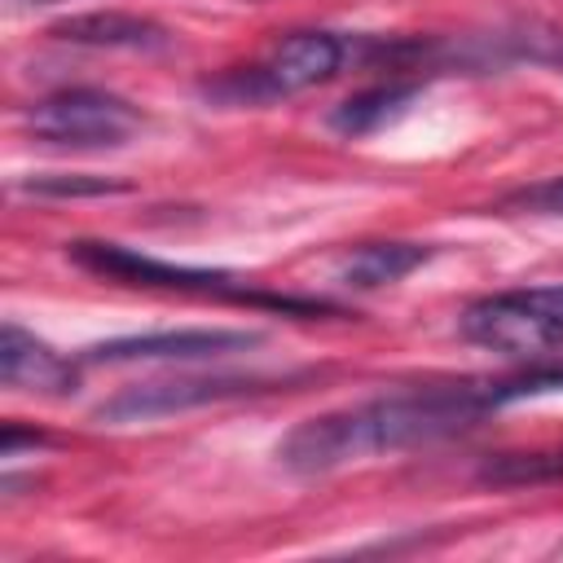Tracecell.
I'll return each mask as SVG.
<instances>
[{
    "instance_id": "5",
    "label": "cell",
    "mask_w": 563,
    "mask_h": 563,
    "mask_svg": "<svg viewBox=\"0 0 563 563\" xmlns=\"http://www.w3.org/2000/svg\"><path fill=\"white\" fill-rule=\"evenodd\" d=\"M141 123V110L106 88H57L26 110V128L35 132V141L70 150H114Z\"/></svg>"
},
{
    "instance_id": "15",
    "label": "cell",
    "mask_w": 563,
    "mask_h": 563,
    "mask_svg": "<svg viewBox=\"0 0 563 563\" xmlns=\"http://www.w3.org/2000/svg\"><path fill=\"white\" fill-rule=\"evenodd\" d=\"M506 207H519L532 216H563V176H550V180H537V185L506 194Z\"/></svg>"
},
{
    "instance_id": "11",
    "label": "cell",
    "mask_w": 563,
    "mask_h": 563,
    "mask_svg": "<svg viewBox=\"0 0 563 563\" xmlns=\"http://www.w3.org/2000/svg\"><path fill=\"white\" fill-rule=\"evenodd\" d=\"M413 97H418V84H413V79H387V84H374V88L352 92V97L330 114V123H334L343 136H365V132L391 123Z\"/></svg>"
},
{
    "instance_id": "6",
    "label": "cell",
    "mask_w": 563,
    "mask_h": 563,
    "mask_svg": "<svg viewBox=\"0 0 563 563\" xmlns=\"http://www.w3.org/2000/svg\"><path fill=\"white\" fill-rule=\"evenodd\" d=\"M286 378L273 374H185V378H154V383H132L123 391H114L110 400L97 405L101 422H150V418H167V413H185V409H202V405H220V400H238V396H260L273 391Z\"/></svg>"
},
{
    "instance_id": "9",
    "label": "cell",
    "mask_w": 563,
    "mask_h": 563,
    "mask_svg": "<svg viewBox=\"0 0 563 563\" xmlns=\"http://www.w3.org/2000/svg\"><path fill=\"white\" fill-rule=\"evenodd\" d=\"M48 35L84 48H128V53H158L172 44V31L163 22L123 13V9H92V13L62 18L48 26Z\"/></svg>"
},
{
    "instance_id": "14",
    "label": "cell",
    "mask_w": 563,
    "mask_h": 563,
    "mask_svg": "<svg viewBox=\"0 0 563 563\" xmlns=\"http://www.w3.org/2000/svg\"><path fill=\"white\" fill-rule=\"evenodd\" d=\"M545 391H563V365L532 361L523 374H515V378H497V396H501V405H510V400H528V396H545Z\"/></svg>"
},
{
    "instance_id": "16",
    "label": "cell",
    "mask_w": 563,
    "mask_h": 563,
    "mask_svg": "<svg viewBox=\"0 0 563 563\" xmlns=\"http://www.w3.org/2000/svg\"><path fill=\"white\" fill-rule=\"evenodd\" d=\"M26 4H57V0H26Z\"/></svg>"
},
{
    "instance_id": "7",
    "label": "cell",
    "mask_w": 563,
    "mask_h": 563,
    "mask_svg": "<svg viewBox=\"0 0 563 563\" xmlns=\"http://www.w3.org/2000/svg\"><path fill=\"white\" fill-rule=\"evenodd\" d=\"M264 339L255 330H154V334H128L110 343L84 347L79 365H128V361H220L246 347H260Z\"/></svg>"
},
{
    "instance_id": "1",
    "label": "cell",
    "mask_w": 563,
    "mask_h": 563,
    "mask_svg": "<svg viewBox=\"0 0 563 563\" xmlns=\"http://www.w3.org/2000/svg\"><path fill=\"white\" fill-rule=\"evenodd\" d=\"M493 409H501L497 378H462V383L391 391L303 418L277 440V462L290 475L312 479L378 453H400L413 444H435L444 435L471 431Z\"/></svg>"
},
{
    "instance_id": "4",
    "label": "cell",
    "mask_w": 563,
    "mask_h": 563,
    "mask_svg": "<svg viewBox=\"0 0 563 563\" xmlns=\"http://www.w3.org/2000/svg\"><path fill=\"white\" fill-rule=\"evenodd\" d=\"M457 330L484 352L510 361H541L563 347V282L479 295L462 308Z\"/></svg>"
},
{
    "instance_id": "13",
    "label": "cell",
    "mask_w": 563,
    "mask_h": 563,
    "mask_svg": "<svg viewBox=\"0 0 563 563\" xmlns=\"http://www.w3.org/2000/svg\"><path fill=\"white\" fill-rule=\"evenodd\" d=\"M26 194L35 198H92V194H123V180H106V176H31L22 180Z\"/></svg>"
},
{
    "instance_id": "10",
    "label": "cell",
    "mask_w": 563,
    "mask_h": 563,
    "mask_svg": "<svg viewBox=\"0 0 563 563\" xmlns=\"http://www.w3.org/2000/svg\"><path fill=\"white\" fill-rule=\"evenodd\" d=\"M431 260L427 242H356L339 264L334 282L347 290H383Z\"/></svg>"
},
{
    "instance_id": "3",
    "label": "cell",
    "mask_w": 563,
    "mask_h": 563,
    "mask_svg": "<svg viewBox=\"0 0 563 563\" xmlns=\"http://www.w3.org/2000/svg\"><path fill=\"white\" fill-rule=\"evenodd\" d=\"M66 255L110 282L123 286H145V290H176V295H198V299H224V303H251V308H273V312H295V317H312V312H330V303L321 299H290V295H268L255 282H242L233 273L220 268H194V264H172V260H154L145 251L119 246V242H66Z\"/></svg>"
},
{
    "instance_id": "2",
    "label": "cell",
    "mask_w": 563,
    "mask_h": 563,
    "mask_svg": "<svg viewBox=\"0 0 563 563\" xmlns=\"http://www.w3.org/2000/svg\"><path fill=\"white\" fill-rule=\"evenodd\" d=\"M383 53L378 35H343V31H290L273 48H264L246 66H229L207 79L202 92L220 106H273L299 97L317 84H330L347 66H374Z\"/></svg>"
},
{
    "instance_id": "12",
    "label": "cell",
    "mask_w": 563,
    "mask_h": 563,
    "mask_svg": "<svg viewBox=\"0 0 563 563\" xmlns=\"http://www.w3.org/2000/svg\"><path fill=\"white\" fill-rule=\"evenodd\" d=\"M479 484L493 488H541L563 484V444L550 449H523V453H497L475 471Z\"/></svg>"
},
{
    "instance_id": "8",
    "label": "cell",
    "mask_w": 563,
    "mask_h": 563,
    "mask_svg": "<svg viewBox=\"0 0 563 563\" xmlns=\"http://www.w3.org/2000/svg\"><path fill=\"white\" fill-rule=\"evenodd\" d=\"M0 378L13 391L70 396L79 387V365L70 356L53 352L44 339L22 330L18 321H4V330H0Z\"/></svg>"
}]
</instances>
